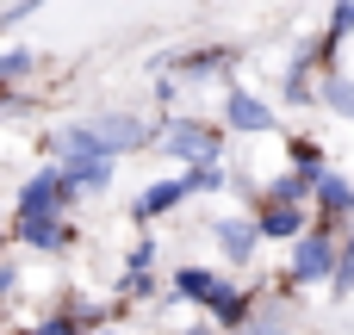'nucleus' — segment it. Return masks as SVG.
I'll use <instances>...</instances> for the list:
<instances>
[{"label":"nucleus","mask_w":354,"mask_h":335,"mask_svg":"<svg viewBox=\"0 0 354 335\" xmlns=\"http://www.w3.org/2000/svg\"><path fill=\"white\" fill-rule=\"evenodd\" d=\"M224 286H230V280H218V274H205V267H193V261L174 274V298H187V305H205V311L218 305V292H224Z\"/></svg>","instance_id":"nucleus-8"},{"label":"nucleus","mask_w":354,"mask_h":335,"mask_svg":"<svg viewBox=\"0 0 354 335\" xmlns=\"http://www.w3.org/2000/svg\"><path fill=\"white\" fill-rule=\"evenodd\" d=\"M0 249H6V236H0Z\"/></svg>","instance_id":"nucleus-24"},{"label":"nucleus","mask_w":354,"mask_h":335,"mask_svg":"<svg viewBox=\"0 0 354 335\" xmlns=\"http://www.w3.org/2000/svg\"><path fill=\"white\" fill-rule=\"evenodd\" d=\"M330 286H336L342 298H348V292H354V236H348V242H342V261H336V280H330Z\"/></svg>","instance_id":"nucleus-20"},{"label":"nucleus","mask_w":354,"mask_h":335,"mask_svg":"<svg viewBox=\"0 0 354 335\" xmlns=\"http://www.w3.org/2000/svg\"><path fill=\"white\" fill-rule=\"evenodd\" d=\"M180 199H187V180H156V186H143V199L131 205V218H137V224H149V218L174 211Z\"/></svg>","instance_id":"nucleus-9"},{"label":"nucleus","mask_w":354,"mask_h":335,"mask_svg":"<svg viewBox=\"0 0 354 335\" xmlns=\"http://www.w3.org/2000/svg\"><path fill=\"white\" fill-rule=\"evenodd\" d=\"M317 205H324L330 218H354V180H348V174H336V168H330V174L317 180Z\"/></svg>","instance_id":"nucleus-12"},{"label":"nucleus","mask_w":354,"mask_h":335,"mask_svg":"<svg viewBox=\"0 0 354 335\" xmlns=\"http://www.w3.org/2000/svg\"><path fill=\"white\" fill-rule=\"evenodd\" d=\"M162 149H168V155H180L187 168H212L224 143H218V131H212V124H199V118H174V124L162 131Z\"/></svg>","instance_id":"nucleus-3"},{"label":"nucleus","mask_w":354,"mask_h":335,"mask_svg":"<svg viewBox=\"0 0 354 335\" xmlns=\"http://www.w3.org/2000/svg\"><path fill=\"white\" fill-rule=\"evenodd\" d=\"M143 143H149V124L131 112H100V118H81L50 137V149L62 162H118L124 149H143Z\"/></svg>","instance_id":"nucleus-1"},{"label":"nucleus","mask_w":354,"mask_h":335,"mask_svg":"<svg viewBox=\"0 0 354 335\" xmlns=\"http://www.w3.org/2000/svg\"><path fill=\"white\" fill-rule=\"evenodd\" d=\"M180 180H187V193H218V186H224V168H218V162H212V168H187Z\"/></svg>","instance_id":"nucleus-17"},{"label":"nucleus","mask_w":354,"mask_h":335,"mask_svg":"<svg viewBox=\"0 0 354 335\" xmlns=\"http://www.w3.org/2000/svg\"><path fill=\"white\" fill-rule=\"evenodd\" d=\"M62 180H68V199L75 193H106L112 186V162H62Z\"/></svg>","instance_id":"nucleus-11"},{"label":"nucleus","mask_w":354,"mask_h":335,"mask_svg":"<svg viewBox=\"0 0 354 335\" xmlns=\"http://www.w3.org/2000/svg\"><path fill=\"white\" fill-rule=\"evenodd\" d=\"M100 335H112V329H100Z\"/></svg>","instance_id":"nucleus-25"},{"label":"nucleus","mask_w":354,"mask_h":335,"mask_svg":"<svg viewBox=\"0 0 354 335\" xmlns=\"http://www.w3.org/2000/svg\"><path fill=\"white\" fill-rule=\"evenodd\" d=\"M255 335H286V329H255Z\"/></svg>","instance_id":"nucleus-23"},{"label":"nucleus","mask_w":354,"mask_h":335,"mask_svg":"<svg viewBox=\"0 0 354 335\" xmlns=\"http://www.w3.org/2000/svg\"><path fill=\"white\" fill-rule=\"evenodd\" d=\"M324 106H330L336 118H348V124H354V81H348V75H336V68L324 75Z\"/></svg>","instance_id":"nucleus-13"},{"label":"nucleus","mask_w":354,"mask_h":335,"mask_svg":"<svg viewBox=\"0 0 354 335\" xmlns=\"http://www.w3.org/2000/svg\"><path fill=\"white\" fill-rule=\"evenodd\" d=\"M6 106H12V93H6V87H0V112H6Z\"/></svg>","instance_id":"nucleus-22"},{"label":"nucleus","mask_w":354,"mask_h":335,"mask_svg":"<svg viewBox=\"0 0 354 335\" xmlns=\"http://www.w3.org/2000/svg\"><path fill=\"white\" fill-rule=\"evenodd\" d=\"M149 292H156V280H149V274H131V267H124V298H149Z\"/></svg>","instance_id":"nucleus-21"},{"label":"nucleus","mask_w":354,"mask_h":335,"mask_svg":"<svg viewBox=\"0 0 354 335\" xmlns=\"http://www.w3.org/2000/svg\"><path fill=\"white\" fill-rule=\"evenodd\" d=\"M336 261H342V249H336V236L330 230H311L299 249H292V261H286V286H311V280H336Z\"/></svg>","instance_id":"nucleus-2"},{"label":"nucleus","mask_w":354,"mask_h":335,"mask_svg":"<svg viewBox=\"0 0 354 335\" xmlns=\"http://www.w3.org/2000/svg\"><path fill=\"white\" fill-rule=\"evenodd\" d=\"M37 335H81V311H56V317H44Z\"/></svg>","instance_id":"nucleus-18"},{"label":"nucleus","mask_w":354,"mask_h":335,"mask_svg":"<svg viewBox=\"0 0 354 335\" xmlns=\"http://www.w3.org/2000/svg\"><path fill=\"white\" fill-rule=\"evenodd\" d=\"M255 224H261V236H268V242H292V249L311 236L299 205H261V218H255Z\"/></svg>","instance_id":"nucleus-6"},{"label":"nucleus","mask_w":354,"mask_h":335,"mask_svg":"<svg viewBox=\"0 0 354 335\" xmlns=\"http://www.w3.org/2000/svg\"><path fill=\"white\" fill-rule=\"evenodd\" d=\"M212 236H218V249H224L230 261H249V255L261 249V224H249V218H218Z\"/></svg>","instance_id":"nucleus-7"},{"label":"nucleus","mask_w":354,"mask_h":335,"mask_svg":"<svg viewBox=\"0 0 354 335\" xmlns=\"http://www.w3.org/2000/svg\"><path fill=\"white\" fill-rule=\"evenodd\" d=\"M249 311H255V305H249V292H236V286H224V292H218V305H212V317H218V323H230V329H243V323H249Z\"/></svg>","instance_id":"nucleus-14"},{"label":"nucleus","mask_w":354,"mask_h":335,"mask_svg":"<svg viewBox=\"0 0 354 335\" xmlns=\"http://www.w3.org/2000/svg\"><path fill=\"white\" fill-rule=\"evenodd\" d=\"M19 242L50 255V249H68V224L62 218H19Z\"/></svg>","instance_id":"nucleus-10"},{"label":"nucleus","mask_w":354,"mask_h":335,"mask_svg":"<svg viewBox=\"0 0 354 335\" xmlns=\"http://www.w3.org/2000/svg\"><path fill=\"white\" fill-rule=\"evenodd\" d=\"M62 205H68L62 168H37V174L19 186V218H62Z\"/></svg>","instance_id":"nucleus-4"},{"label":"nucleus","mask_w":354,"mask_h":335,"mask_svg":"<svg viewBox=\"0 0 354 335\" xmlns=\"http://www.w3.org/2000/svg\"><path fill=\"white\" fill-rule=\"evenodd\" d=\"M224 124H230V131H249V137H268V131H274V112H268L255 93L236 87V93H224Z\"/></svg>","instance_id":"nucleus-5"},{"label":"nucleus","mask_w":354,"mask_h":335,"mask_svg":"<svg viewBox=\"0 0 354 335\" xmlns=\"http://www.w3.org/2000/svg\"><path fill=\"white\" fill-rule=\"evenodd\" d=\"M174 68H187V75H212V68H224V50H187V56H174Z\"/></svg>","instance_id":"nucleus-15"},{"label":"nucleus","mask_w":354,"mask_h":335,"mask_svg":"<svg viewBox=\"0 0 354 335\" xmlns=\"http://www.w3.org/2000/svg\"><path fill=\"white\" fill-rule=\"evenodd\" d=\"M19 75H31V50H6V56H0V87L19 81Z\"/></svg>","instance_id":"nucleus-19"},{"label":"nucleus","mask_w":354,"mask_h":335,"mask_svg":"<svg viewBox=\"0 0 354 335\" xmlns=\"http://www.w3.org/2000/svg\"><path fill=\"white\" fill-rule=\"evenodd\" d=\"M286 99H292V106L317 99V93H311V56H305V62H292V75H286Z\"/></svg>","instance_id":"nucleus-16"}]
</instances>
